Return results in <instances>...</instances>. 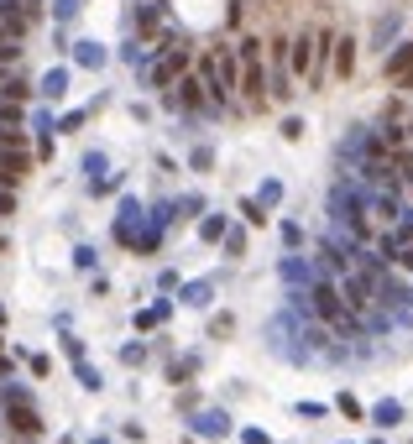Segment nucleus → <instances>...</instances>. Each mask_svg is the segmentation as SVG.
Returning <instances> with one entry per match:
<instances>
[{
	"instance_id": "obj_1",
	"label": "nucleus",
	"mask_w": 413,
	"mask_h": 444,
	"mask_svg": "<svg viewBox=\"0 0 413 444\" xmlns=\"http://www.w3.org/2000/svg\"><path fill=\"white\" fill-rule=\"evenodd\" d=\"M235 89H241V105L246 110H262L267 105V74H262V42L246 37L235 47Z\"/></svg>"
},
{
	"instance_id": "obj_2",
	"label": "nucleus",
	"mask_w": 413,
	"mask_h": 444,
	"mask_svg": "<svg viewBox=\"0 0 413 444\" xmlns=\"http://www.w3.org/2000/svg\"><path fill=\"white\" fill-rule=\"evenodd\" d=\"M199 84H204L209 105H231L235 100V47H209L199 63Z\"/></svg>"
},
{
	"instance_id": "obj_3",
	"label": "nucleus",
	"mask_w": 413,
	"mask_h": 444,
	"mask_svg": "<svg viewBox=\"0 0 413 444\" xmlns=\"http://www.w3.org/2000/svg\"><path fill=\"white\" fill-rule=\"evenodd\" d=\"M309 303H314V314L325 319L330 329H340V334H345V329H356V314L345 308V298H340L335 282H314V288H309Z\"/></svg>"
},
{
	"instance_id": "obj_4",
	"label": "nucleus",
	"mask_w": 413,
	"mask_h": 444,
	"mask_svg": "<svg viewBox=\"0 0 413 444\" xmlns=\"http://www.w3.org/2000/svg\"><path fill=\"white\" fill-rule=\"evenodd\" d=\"M288 58H293V74L309 78V74H314V32L293 37V42H288Z\"/></svg>"
},
{
	"instance_id": "obj_5",
	"label": "nucleus",
	"mask_w": 413,
	"mask_h": 444,
	"mask_svg": "<svg viewBox=\"0 0 413 444\" xmlns=\"http://www.w3.org/2000/svg\"><path fill=\"white\" fill-rule=\"evenodd\" d=\"M173 89H178V94H173V105H189V110H204V84H199V74H183V78H173Z\"/></svg>"
},
{
	"instance_id": "obj_6",
	"label": "nucleus",
	"mask_w": 413,
	"mask_h": 444,
	"mask_svg": "<svg viewBox=\"0 0 413 444\" xmlns=\"http://www.w3.org/2000/svg\"><path fill=\"white\" fill-rule=\"evenodd\" d=\"M183 63H189V52L183 47H173L168 42V52H163V63L152 69V84H173V78H183Z\"/></svg>"
},
{
	"instance_id": "obj_7",
	"label": "nucleus",
	"mask_w": 413,
	"mask_h": 444,
	"mask_svg": "<svg viewBox=\"0 0 413 444\" xmlns=\"http://www.w3.org/2000/svg\"><path fill=\"white\" fill-rule=\"evenodd\" d=\"M351 69H356V42L335 37V78H351Z\"/></svg>"
},
{
	"instance_id": "obj_8",
	"label": "nucleus",
	"mask_w": 413,
	"mask_h": 444,
	"mask_svg": "<svg viewBox=\"0 0 413 444\" xmlns=\"http://www.w3.org/2000/svg\"><path fill=\"white\" fill-rule=\"evenodd\" d=\"M11 428H16V434H37L42 423H37V413H32V408H21V402H16V408H11Z\"/></svg>"
},
{
	"instance_id": "obj_9",
	"label": "nucleus",
	"mask_w": 413,
	"mask_h": 444,
	"mask_svg": "<svg viewBox=\"0 0 413 444\" xmlns=\"http://www.w3.org/2000/svg\"><path fill=\"white\" fill-rule=\"evenodd\" d=\"M408 69H413V42H408V47H397L392 58H388V74H408Z\"/></svg>"
},
{
	"instance_id": "obj_10",
	"label": "nucleus",
	"mask_w": 413,
	"mask_h": 444,
	"mask_svg": "<svg viewBox=\"0 0 413 444\" xmlns=\"http://www.w3.org/2000/svg\"><path fill=\"white\" fill-rule=\"evenodd\" d=\"M74 11H78V0H58V16L63 21H74Z\"/></svg>"
}]
</instances>
